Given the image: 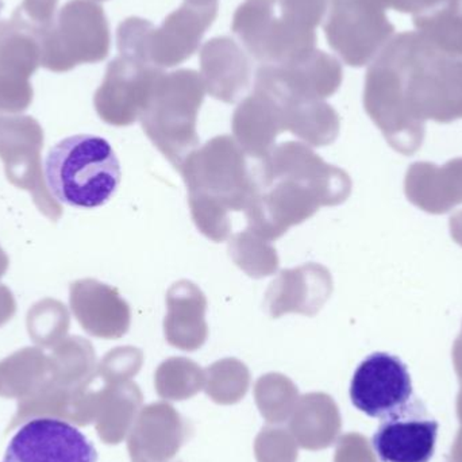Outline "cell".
<instances>
[{
    "label": "cell",
    "mask_w": 462,
    "mask_h": 462,
    "mask_svg": "<svg viewBox=\"0 0 462 462\" xmlns=\"http://www.w3.org/2000/svg\"><path fill=\"white\" fill-rule=\"evenodd\" d=\"M390 68L410 114L420 122L462 119V61L441 53L418 32L393 35L377 54Z\"/></svg>",
    "instance_id": "cell-1"
},
{
    "label": "cell",
    "mask_w": 462,
    "mask_h": 462,
    "mask_svg": "<svg viewBox=\"0 0 462 462\" xmlns=\"http://www.w3.org/2000/svg\"><path fill=\"white\" fill-rule=\"evenodd\" d=\"M121 164L105 138L78 134L49 151L45 179L49 191L70 208H97L111 199L121 183Z\"/></svg>",
    "instance_id": "cell-2"
},
{
    "label": "cell",
    "mask_w": 462,
    "mask_h": 462,
    "mask_svg": "<svg viewBox=\"0 0 462 462\" xmlns=\"http://www.w3.org/2000/svg\"><path fill=\"white\" fill-rule=\"evenodd\" d=\"M218 7H195L184 3L160 27L138 16L127 18L116 32L119 53L159 69L183 64L197 53L203 35L218 15Z\"/></svg>",
    "instance_id": "cell-3"
},
{
    "label": "cell",
    "mask_w": 462,
    "mask_h": 462,
    "mask_svg": "<svg viewBox=\"0 0 462 462\" xmlns=\"http://www.w3.org/2000/svg\"><path fill=\"white\" fill-rule=\"evenodd\" d=\"M41 67L64 73L81 64L107 59L110 24L102 5L94 0H69L54 21L38 32Z\"/></svg>",
    "instance_id": "cell-4"
},
{
    "label": "cell",
    "mask_w": 462,
    "mask_h": 462,
    "mask_svg": "<svg viewBox=\"0 0 462 462\" xmlns=\"http://www.w3.org/2000/svg\"><path fill=\"white\" fill-rule=\"evenodd\" d=\"M393 0H330L325 34L345 64H371L395 35L387 16Z\"/></svg>",
    "instance_id": "cell-5"
},
{
    "label": "cell",
    "mask_w": 462,
    "mask_h": 462,
    "mask_svg": "<svg viewBox=\"0 0 462 462\" xmlns=\"http://www.w3.org/2000/svg\"><path fill=\"white\" fill-rule=\"evenodd\" d=\"M231 30L247 53L263 65L299 61L315 51V32L280 21L277 0H245L233 16Z\"/></svg>",
    "instance_id": "cell-6"
},
{
    "label": "cell",
    "mask_w": 462,
    "mask_h": 462,
    "mask_svg": "<svg viewBox=\"0 0 462 462\" xmlns=\"http://www.w3.org/2000/svg\"><path fill=\"white\" fill-rule=\"evenodd\" d=\"M45 134L37 119L29 116H0V159L5 176L16 189L30 192L41 214L57 222L62 216L59 200L49 191L41 152Z\"/></svg>",
    "instance_id": "cell-7"
},
{
    "label": "cell",
    "mask_w": 462,
    "mask_h": 462,
    "mask_svg": "<svg viewBox=\"0 0 462 462\" xmlns=\"http://www.w3.org/2000/svg\"><path fill=\"white\" fill-rule=\"evenodd\" d=\"M205 81L197 70L162 72L141 114L143 129L154 141L195 137V124L205 99Z\"/></svg>",
    "instance_id": "cell-8"
},
{
    "label": "cell",
    "mask_w": 462,
    "mask_h": 462,
    "mask_svg": "<svg viewBox=\"0 0 462 462\" xmlns=\"http://www.w3.org/2000/svg\"><path fill=\"white\" fill-rule=\"evenodd\" d=\"M341 83V62L318 49L291 64L263 65L255 78V88L271 95L282 108L325 99Z\"/></svg>",
    "instance_id": "cell-9"
},
{
    "label": "cell",
    "mask_w": 462,
    "mask_h": 462,
    "mask_svg": "<svg viewBox=\"0 0 462 462\" xmlns=\"http://www.w3.org/2000/svg\"><path fill=\"white\" fill-rule=\"evenodd\" d=\"M41 65L38 32L14 14L0 21V116H16L34 97L30 79Z\"/></svg>",
    "instance_id": "cell-10"
},
{
    "label": "cell",
    "mask_w": 462,
    "mask_h": 462,
    "mask_svg": "<svg viewBox=\"0 0 462 462\" xmlns=\"http://www.w3.org/2000/svg\"><path fill=\"white\" fill-rule=\"evenodd\" d=\"M411 399V376L396 356L374 353L353 374L350 401L368 417L384 420L403 409Z\"/></svg>",
    "instance_id": "cell-11"
},
{
    "label": "cell",
    "mask_w": 462,
    "mask_h": 462,
    "mask_svg": "<svg viewBox=\"0 0 462 462\" xmlns=\"http://www.w3.org/2000/svg\"><path fill=\"white\" fill-rule=\"evenodd\" d=\"M94 444L75 426L56 418H35L10 439L2 462H97Z\"/></svg>",
    "instance_id": "cell-12"
},
{
    "label": "cell",
    "mask_w": 462,
    "mask_h": 462,
    "mask_svg": "<svg viewBox=\"0 0 462 462\" xmlns=\"http://www.w3.org/2000/svg\"><path fill=\"white\" fill-rule=\"evenodd\" d=\"M162 70L137 60L119 56L108 64L105 80L94 97L100 118L114 126L137 121Z\"/></svg>",
    "instance_id": "cell-13"
},
{
    "label": "cell",
    "mask_w": 462,
    "mask_h": 462,
    "mask_svg": "<svg viewBox=\"0 0 462 462\" xmlns=\"http://www.w3.org/2000/svg\"><path fill=\"white\" fill-rule=\"evenodd\" d=\"M439 428L422 402L410 401L383 420L372 439V448L382 462H430Z\"/></svg>",
    "instance_id": "cell-14"
},
{
    "label": "cell",
    "mask_w": 462,
    "mask_h": 462,
    "mask_svg": "<svg viewBox=\"0 0 462 462\" xmlns=\"http://www.w3.org/2000/svg\"><path fill=\"white\" fill-rule=\"evenodd\" d=\"M69 303L81 328L95 337L113 338L127 330L130 310L116 290L97 280L83 279L70 284Z\"/></svg>",
    "instance_id": "cell-15"
},
{
    "label": "cell",
    "mask_w": 462,
    "mask_h": 462,
    "mask_svg": "<svg viewBox=\"0 0 462 462\" xmlns=\"http://www.w3.org/2000/svg\"><path fill=\"white\" fill-rule=\"evenodd\" d=\"M206 88L217 99L236 102L250 83L252 65L246 51L230 37H217L200 51Z\"/></svg>",
    "instance_id": "cell-16"
},
{
    "label": "cell",
    "mask_w": 462,
    "mask_h": 462,
    "mask_svg": "<svg viewBox=\"0 0 462 462\" xmlns=\"http://www.w3.org/2000/svg\"><path fill=\"white\" fill-rule=\"evenodd\" d=\"M407 198L420 210L445 214L462 203V159L444 167L430 162L411 165L404 183Z\"/></svg>",
    "instance_id": "cell-17"
},
{
    "label": "cell",
    "mask_w": 462,
    "mask_h": 462,
    "mask_svg": "<svg viewBox=\"0 0 462 462\" xmlns=\"http://www.w3.org/2000/svg\"><path fill=\"white\" fill-rule=\"evenodd\" d=\"M414 26L437 51L462 61V0H441L414 15Z\"/></svg>",
    "instance_id": "cell-18"
},
{
    "label": "cell",
    "mask_w": 462,
    "mask_h": 462,
    "mask_svg": "<svg viewBox=\"0 0 462 462\" xmlns=\"http://www.w3.org/2000/svg\"><path fill=\"white\" fill-rule=\"evenodd\" d=\"M26 323L32 341L48 346L67 336L70 317L61 301L43 299L29 310Z\"/></svg>",
    "instance_id": "cell-19"
},
{
    "label": "cell",
    "mask_w": 462,
    "mask_h": 462,
    "mask_svg": "<svg viewBox=\"0 0 462 462\" xmlns=\"http://www.w3.org/2000/svg\"><path fill=\"white\" fill-rule=\"evenodd\" d=\"M280 21L296 29L315 32L328 11L330 0H277Z\"/></svg>",
    "instance_id": "cell-20"
},
{
    "label": "cell",
    "mask_w": 462,
    "mask_h": 462,
    "mask_svg": "<svg viewBox=\"0 0 462 462\" xmlns=\"http://www.w3.org/2000/svg\"><path fill=\"white\" fill-rule=\"evenodd\" d=\"M57 5L59 0H23L14 14L40 32L56 18Z\"/></svg>",
    "instance_id": "cell-21"
},
{
    "label": "cell",
    "mask_w": 462,
    "mask_h": 462,
    "mask_svg": "<svg viewBox=\"0 0 462 462\" xmlns=\"http://www.w3.org/2000/svg\"><path fill=\"white\" fill-rule=\"evenodd\" d=\"M439 2L441 0H393V8H395L399 13L418 15V14L430 10L431 7L439 5Z\"/></svg>",
    "instance_id": "cell-22"
},
{
    "label": "cell",
    "mask_w": 462,
    "mask_h": 462,
    "mask_svg": "<svg viewBox=\"0 0 462 462\" xmlns=\"http://www.w3.org/2000/svg\"><path fill=\"white\" fill-rule=\"evenodd\" d=\"M16 312V301L13 292L5 285L0 284V328L13 319Z\"/></svg>",
    "instance_id": "cell-23"
},
{
    "label": "cell",
    "mask_w": 462,
    "mask_h": 462,
    "mask_svg": "<svg viewBox=\"0 0 462 462\" xmlns=\"http://www.w3.org/2000/svg\"><path fill=\"white\" fill-rule=\"evenodd\" d=\"M450 231L455 241L462 246V211H458L450 218Z\"/></svg>",
    "instance_id": "cell-24"
},
{
    "label": "cell",
    "mask_w": 462,
    "mask_h": 462,
    "mask_svg": "<svg viewBox=\"0 0 462 462\" xmlns=\"http://www.w3.org/2000/svg\"><path fill=\"white\" fill-rule=\"evenodd\" d=\"M455 361L458 374L462 377V331L455 344Z\"/></svg>",
    "instance_id": "cell-25"
},
{
    "label": "cell",
    "mask_w": 462,
    "mask_h": 462,
    "mask_svg": "<svg viewBox=\"0 0 462 462\" xmlns=\"http://www.w3.org/2000/svg\"><path fill=\"white\" fill-rule=\"evenodd\" d=\"M8 265H10V258L5 254V250L0 246V279L5 276V272H7Z\"/></svg>",
    "instance_id": "cell-26"
},
{
    "label": "cell",
    "mask_w": 462,
    "mask_h": 462,
    "mask_svg": "<svg viewBox=\"0 0 462 462\" xmlns=\"http://www.w3.org/2000/svg\"><path fill=\"white\" fill-rule=\"evenodd\" d=\"M184 3L195 7H210V5H218V0H186Z\"/></svg>",
    "instance_id": "cell-27"
},
{
    "label": "cell",
    "mask_w": 462,
    "mask_h": 462,
    "mask_svg": "<svg viewBox=\"0 0 462 462\" xmlns=\"http://www.w3.org/2000/svg\"><path fill=\"white\" fill-rule=\"evenodd\" d=\"M3 7H5V5H3L2 0H0V13H2Z\"/></svg>",
    "instance_id": "cell-28"
},
{
    "label": "cell",
    "mask_w": 462,
    "mask_h": 462,
    "mask_svg": "<svg viewBox=\"0 0 462 462\" xmlns=\"http://www.w3.org/2000/svg\"><path fill=\"white\" fill-rule=\"evenodd\" d=\"M94 2H106V0H94Z\"/></svg>",
    "instance_id": "cell-29"
}]
</instances>
